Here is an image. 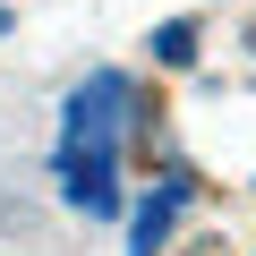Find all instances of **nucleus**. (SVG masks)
<instances>
[{
    "label": "nucleus",
    "mask_w": 256,
    "mask_h": 256,
    "mask_svg": "<svg viewBox=\"0 0 256 256\" xmlns=\"http://www.w3.org/2000/svg\"><path fill=\"white\" fill-rule=\"evenodd\" d=\"M128 120H137V86H128L120 68H94L68 111H60V196L102 222L120 214V146H128Z\"/></svg>",
    "instance_id": "obj_1"
},
{
    "label": "nucleus",
    "mask_w": 256,
    "mask_h": 256,
    "mask_svg": "<svg viewBox=\"0 0 256 256\" xmlns=\"http://www.w3.org/2000/svg\"><path fill=\"white\" fill-rule=\"evenodd\" d=\"M196 205V188H188V171H162L154 188H146V205H137V222H128V256H162V239L180 230V214Z\"/></svg>",
    "instance_id": "obj_2"
},
{
    "label": "nucleus",
    "mask_w": 256,
    "mask_h": 256,
    "mask_svg": "<svg viewBox=\"0 0 256 256\" xmlns=\"http://www.w3.org/2000/svg\"><path fill=\"white\" fill-rule=\"evenodd\" d=\"M154 60H162V68H188V60H196V26H188V18L154 26Z\"/></svg>",
    "instance_id": "obj_3"
},
{
    "label": "nucleus",
    "mask_w": 256,
    "mask_h": 256,
    "mask_svg": "<svg viewBox=\"0 0 256 256\" xmlns=\"http://www.w3.org/2000/svg\"><path fill=\"white\" fill-rule=\"evenodd\" d=\"M188 256H222V239H205V248H188Z\"/></svg>",
    "instance_id": "obj_4"
},
{
    "label": "nucleus",
    "mask_w": 256,
    "mask_h": 256,
    "mask_svg": "<svg viewBox=\"0 0 256 256\" xmlns=\"http://www.w3.org/2000/svg\"><path fill=\"white\" fill-rule=\"evenodd\" d=\"M0 26H9V9H0Z\"/></svg>",
    "instance_id": "obj_5"
}]
</instances>
